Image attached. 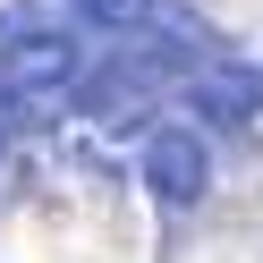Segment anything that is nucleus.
<instances>
[{"label":"nucleus","mask_w":263,"mask_h":263,"mask_svg":"<svg viewBox=\"0 0 263 263\" xmlns=\"http://www.w3.org/2000/svg\"><path fill=\"white\" fill-rule=\"evenodd\" d=\"M85 77V51L68 34H26L0 51V93H17L26 119H60V93Z\"/></svg>","instance_id":"1"},{"label":"nucleus","mask_w":263,"mask_h":263,"mask_svg":"<svg viewBox=\"0 0 263 263\" xmlns=\"http://www.w3.org/2000/svg\"><path fill=\"white\" fill-rule=\"evenodd\" d=\"M144 187L161 195V204H195V195L212 187V153H204V136H195V127H153V136H144Z\"/></svg>","instance_id":"2"},{"label":"nucleus","mask_w":263,"mask_h":263,"mask_svg":"<svg viewBox=\"0 0 263 263\" xmlns=\"http://www.w3.org/2000/svg\"><path fill=\"white\" fill-rule=\"evenodd\" d=\"M170 60H178V51H161V43H144V34H136V51H119V60H110L102 77H85V85H77V110L110 119V110L144 102V93H153L161 77H170Z\"/></svg>","instance_id":"3"},{"label":"nucleus","mask_w":263,"mask_h":263,"mask_svg":"<svg viewBox=\"0 0 263 263\" xmlns=\"http://www.w3.org/2000/svg\"><path fill=\"white\" fill-rule=\"evenodd\" d=\"M187 102L204 110V119H221V127H246L263 110V77L246 68V60H195L187 68Z\"/></svg>","instance_id":"4"},{"label":"nucleus","mask_w":263,"mask_h":263,"mask_svg":"<svg viewBox=\"0 0 263 263\" xmlns=\"http://www.w3.org/2000/svg\"><path fill=\"white\" fill-rule=\"evenodd\" d=\"M144 34H153L161 51H178V60H204V17H187L178 0H161V9H153V26H144Z\"/></svg>","instance_id":"5"},{"label":"nucleus","mask_w":263,"mask_h":263,"mask_svg":"<svg viewBox=\"0 0 263 263\" xmlns=\"http://www.w3.org/2000/svg\"><path fill=\"white\" fill-rule=\"evenodd\" d=\"M153 9L161 0H85V26H102V34H144Z\"/></svg>","instance_id":"6"},{"label":"nucleus","mask_w":263,"mask_h":263,"mask_svg":"<svg viewBox=\"0 0 263 263\" xmlns=\"http://www.w3.org/2000/svg\"><path fill=\"white\" fill-rule=\"evenodd\" d=\"M17 127H26V102H17V93H0V144L17 136Z\"/></svg>","instance_id":"7"}]
</instances>
